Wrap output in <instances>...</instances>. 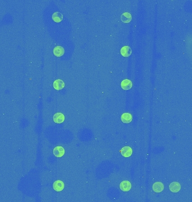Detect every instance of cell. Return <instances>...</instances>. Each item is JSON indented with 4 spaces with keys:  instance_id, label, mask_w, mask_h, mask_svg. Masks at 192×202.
<instances>
[{
    "instance_id": "8fae6325",
    "label": "cell",
    "mask_w": 192,
    "mask_h": 202,
    "mask_svg": "<svg viewBox=\"0 0 192 202\" xmlns=\"http://www.w3.org/2000/svg\"><path fill=\"white\" fill-rule=\"evenodd\" d=\"M53 86L55 89L60 90L62 89L65 87V83L62 80L57 79L53 82Z\"/></svg>"
},
{
    "instance_id": "277c9868",
    "label": "cell",
    "mask_w": 192,
    "mask_h": 202,
    "mask_svg": "<svg viewBox=\"0 0 192 202\" xmlns=\"http://www.w3.org/2000/svg\"><path fill=\"white\" fill-rule=\"evenodd\" d=\"M65 154V149L61 146H57L53 149V155L57 157H62Z\"/></svg>"
},
{
    "instance_id": "9c48e42d",
    "label": "cell",
    "mask_w": 192,
    "mask_h": 202,
    "mask_svg": "<svg viewBox=\"0 0 192 202\" xmlns=\"http://www.w3.org/2000/svg\"><path fill=\"white\" fill-rule=\"evenodd\" d=\"M121 120L124 123H130L133 120V116L130 113H124L121 116Z\"/></svg>"
},
{
    "instance_id": "8992f818",
    "label": "cell",
    "mask_w": 192,
    "mask_h": 202,
    "mask_svg": "<svg viewBox=\"0 0 192 202\" xmlns=\"http://www.w3.org/2000/svg\"><path fill=\"white\" fill-rule=\"evenodd\" d=\"M169 188L171 191L173 193H177L180 191L181 189V185L178 182H172L170 184Z\"/></svg>"
},
{
    "instance_id": "52a82bcc",
    "label": "cell",
    "mask_w": 192,
    "mask_h": 202,
    "mask_svg": "<svg viewBox=\"0 0 192 202\" xmlns=\"http://www.w3.org/2000/svg\"><path fill=\"white\" fill-rule=\"evenodd\" d=\"M121 87L124 90L130 89L133 87L132 82L129 79H125L121 82Z\"/></svg>"
},
{
    "instance_id": "6da1fadb",
    "label": "cell",
    "mask_w": 192,
    "mask_h": 202,
    "mask_svg": "<svg viewBox=\"0 0 192 202\" xmlns=\"http://www.w3.org/2000/svg\"><path fill=\"white\" fill-rule=\"evenodd\" d=\"M121 154L122 156L124 157H129L133 153L132 149L128 146H126L123 147L120 151Z\"/></svg>"
},
{
    "instance_id": "5b68a950",
    "label": "cell",
    "mask_w": 192,
    "mask_h": 202,
    "mask_svg": "<svg viewBox=\"0 0 192 202\" xmlns=\"http://www.w3.org/2000/svg\"><path fill=\"white\" fill-rule=\"evenodd\" d=\"M152 189L156 193H161L164 189V185L161 182H156L153 184Z\"/></svg>"
},
{
    "instance_id": "30bf717a",
    "label": "cell",
    "mask_w": 192,
    "mask_h": 202,
    "mask_svg": "<svg viewBox=\"0 0 192 202\" xmlns=\"http://www.w3.org/2000/svg\"><path fill=\"white\" fill-rule=\"evenodd\" d=\"M121 54L124 57H129L132 54V51L130 47L129 46H124L121 48L120 51Z\"/></svg>"
},
{
    "instance_id": "7a4b0ae2",
    "label": "cell",
    "mask_w": 192,
    "mask_h": 202,
    "mask_svg": "<svg viewBox=\"0 0 192 202\" xmlns=\"http://www.w3.org/2000/svg\"><path fill=\"white\" fill-rule=\"evenodd\" d=\"M53 121L57 124H61L65 120V116L60 112L56 113L53 116Z\"/></svg>"
},
{
    "instance_id": "7c38bea8",
    "label": "cell",
    "mask_w": 192,
    "mask_h": 202,
    "mask_svg": "<svg viewBox=\"0 0 192 202\" xmlns=\"http://www.w3.org/2000/svg\"><path fill=\"white\" fill-rule=\"evenodd\" d=\"M121 20L124 23H129L132 20V16L129 13H124L121 16Z\"/></svg>"
},
{
    "instance_id": "3957f363",
    "label": "cell",
    "mask_w": 192,
    "mask_h": 202,
    "mask_svg": "<svg viewBox=\"0 0 192 202\" xmlns=\"http://www.w3.org/2000/svg\"><path fill=\"white\" fill-rule=\"evenodd\" d=\"M64 184L62 181L60 180H57L54 182L53 184V189L56 191H62L64 188Z\"/></svg>"
},
{
    "instance_id": "ba28073f",
    "label": "cell",
    "mask_w": 192,
    "mask_h": 202,
    "mask_svg": "<svg viewBox=\"0 0 192 202\" xmlns=\"http://www.w3.org/2000/svg\"><path fill=\"white\" fill-rule=\"evenodd\" d=\"M120 188L121 190L123 191H128L130 190L132 185L128 181H123L120 184Z\"/></svg>"
},
{
    "instance_id": "5bb4252c",
    "label": "cell",
    "mask_w": 192,
    "mask_h": 202,
    "mask_svg": "<svg viewBox=\"0 0 192 202\" xmlns=\"http://www.w3.org/2000/svg\"><path fill=\"white\" fill-rule=\"evenodd\" d=\"M52 19L56 22H61L63 19V15L61 13L55 12L52 14Z\"/></svg>"
},
{
    "instance_id": "4fadbf2b",
    "label": "cell",
    "mask_w": 192,
    "mask_h": 202,
    "mask_svg": "<svg viewBox=\"0 0 192 202\" xmlns=\"http://www.w3.org/2000/svg\"><path fill=\"white\" fill-rule=\"evenodd\" d=\"M65 52V50L63 47L61 46H57L53 49V54L57 57L62 56Z\"/></svg>"
}]
</instances>
